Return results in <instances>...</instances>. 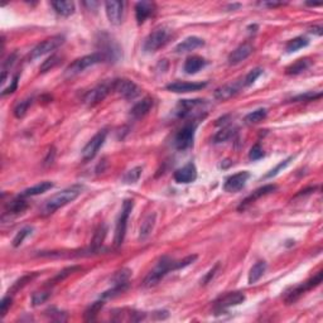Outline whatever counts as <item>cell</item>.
I'll use <instances>...</instances> for the list:
<instances>
[{
  "label": "cell",
  "mask_w": 323,
  "mask_h": 323,
  "mask_svg": "<svg viewBox=\"0 0 323 323\" xmlns=\"http://www.w3.org/2000/svg\"><path fill=\"white\" fill-rule=\"evenodd\" d=\"M82 191L83 186L75 185L66 188L63 191L58 192V193L53 194L52 197H50V198L44 202L43 207H42V215H43V216H47V215L56 212L57 210H59L61 207H65L68 203L74 202L77 197L82 193Z\"/></svg>",
  "instance_id": "obj_1"
},
{
  "label": "cell",
  "mask_w": 323,
  "mask_h": 323,
  "mask_svg": "<svg viewBox=\"0 0 323 323\" xmlns=\"http://www.w3.org/2000/svg\"><path fill=\"white\" fill-rule=\"evenodd\" d=\"M176 263L177 260H173V259L168 258V256H163V258L157 263L153 270H150L149 274L147 275V278H145L144 280V287H147V288L154 287V285L158 284L169 271L177 270Z\"/></svg>",
  "instance_id": "obj_2"
},
{
  "label": "cell",
  "mask_w": 323,
  "mask_h": 323,
  "mask_svg": "<svg viewBox=\"0 0 323 323\" xmlns=\"http://www.w3.org/2000/svg\"><path fill=\"white\" fill-rule=\"evenodd\" d=\"M105 61V57L103 56V53L100 52H95L91 54H87V56H83L81 58L76 59L68 66L65 70V76L66 77H74L76 75L81 74L82 71H85L86 68L91 67V66L96 65V63H100V62Z\"/></svg>",
  "instance_id": "obj_3"
},
{
  "label": "cell",
  "mask_w": 323,
  "mask_h": 323,
  "mask_svg": "<svg viewBox=\"0 0 323 323\" xmlns=\"http://www.w3.org/2000/svg\"><path fill=\"white\" fill-rule=\"evenodd\" d=\"M134 203L132 200H125L123 203V209H121L120 215H119L118 222H116V227H115V238L114 244L115 246H120L124 242L125 239V234H127V225L129 216L133 211Z\"/></svg>",
  "instance_id": "obj_4"
},
{
  "label": "cell",
  "mask_w": 323,
  "mask_h": 323,
  "mask_svg": "<svg viewBox=\"0 0 323 323\" xmlns=\"http://www.w3.org/2000/svg\"><path fill=\"white\" fill-rule=\"evenodd\" d=\"M168 39H169V29L165 27H159L145 38L143 50L148 53L156 52L167 43Z\"/></svg>",
  "instance_id": "obj_5"
},
{
  "label": "cell",
  "mask_w": 323,
  "mask_h": 323,
  "mask_svg": "<svg viewBox=\"0 0 323 323\" xmlns=\"http://www.w3.org/2000/svg\"><path fill=\"white\" fill-rule=\"evenodd\" d=\"M63 43H65V37H63V35L57 34L53 35V37H50V38L44 39L43 42L38 43L33 48L29 54V58L32 59V61L35 58H39V57L57 50V48H58L59 46H62Z\"/></svg>",
  "instance_id": "obj_6"
},
{
  "label": "cell",
  "mask_w": 323,
  "mask_h": 323,
  "mask_svg": "<svg viewBox=\"0 0 323 323\" xmlns=\"http://www.w3.org/2000/svg\"><path fill=\"white\" fill-rule=\"evenodd\" d=\"M112 91H115L118 95H120L123 99L127 100H133L140 94V88L135 82H133L132 80L119 79L112 80Z\"/></svg>",
  "instance_id": "obj_7"
},
{
  "label": "cell",
  "mask_w": 323,
  "mask_h": 323,
  "mask_svg": "<svg viewBox=\"0 0 323 323\" xmlns=\"http://www.w3.org/2000/svg\"><path fill=\"white\" fill-rule=\"evenodd\" d=\"M112 91V81H105L103 83H99L96 87L87 92L83 97V103L87 106H95L105 99L110 92Z\"/></svg>",
  "instance_id": "obj_8"
},
{
  "label": "cell",
  "mask_w": 323,
  "mask_h": 323,
  "mask_svg": "<svg viewBox=\"0 0 323 323\" xmlns=\"http://www.w3.org/2000/svg\"><path fill=\"white\" fill-rule=\"evenodd\" d=\"M196 124H188L179 130L174 136V147L178 150H186L193 145Z\"/></svg>",
  "instance_id": "obj_9"
},
{
  "label": "cell",
  "mask_w": 323,
  "mask_h": 323,
  "mask_svg": "<svg viewBox=\"0 0 323 323\" xmlns=\"http://www.w3.org/2000/svg\"><path fill=\"white\" fill-rule=\"evenodd\" d=\"M106 136H108V132L106 130H100V132L95 134L87 144L85 145V148L82 149V159L85 162L91 161L96 157V154L99 153L100 148L103 147L104 143L106 140Z\"/></svg>",
  "instance_id": "obj_10"
},
{
  "label": "cell",
  "mask_w": 323,
  "mask_h": 323,
  "mask_svg": "<svg viewBox=\"0 0 323 323\" xmlns=\"http://www.w3.org/2000/svg\"><path fill=\"white\" fill-rule=\"evenodd\" d=\"M322 275H323L322 271H320V273L316 274L313 278H311L309 280H307L306 283H303V284L296 287V288H294L291 293L287 294V297H285V302L288 303V304H292V303H294L296 300L299 299V298L302 297L303 294L306 293L307 291H309V289H312V288H316V287L320 285L321 282H322Z\"/></svg>",
  "instance_id": "obj_11"
},
{
  "label": "cell",
  "mask_w": 323,
  "mask_h": 323,
  "mask_svg": "<svg viewBox=\"0 0 323 323\" xmlns=\"http://www.w3.org/2000/svg\"><path fill=\"white\" fill-rule=\"evenodd\" d=\"M250 178V173L247 170H242L236 174H232L223 183V189L226 192H238L245 187Z\"/></svg>",
  "instance_id": "obj_12"
},
{
  "label": "cell",
  "mask_w": 323,
  "mask_h": 323,
  "mask_svg": "<svg viewBox=\"0 0 323 323\" xmlns=\"http://www.w3.org/2000/svg\"><path fill=\"white\" fill-rule=\"evenodd\" d=\"M245 300V294L241 293V292H230V293L223 294L216 300V307L218 309H227L231 308V307H235L241 304V303Z\"/></svg>",
  "instance_id": "obj_13"
},
{
  "label": "cell",
  "mask_w": 323,
  "mask_h": 323,
  "mask_svg": "<svg viewBox=\"0 0 323 323\" xmlns=\"http://www.w3.org/2000/svg\"><path fill=\"white\" fill-rule=\"evenodd\" d=\"M105 10L108 19L112 26H119L123 21L124 3L123 1H106Z\"/></svg>",
  "instance_id": "obj_14"
},
{
  "label": "cell",
  "mask_w": 323,
  "mask_h": 323,
  "mask_svg": "<svg viewBox=\"0 0 323 323\" xmlns=\"http://www.w3.org/2000/svg\"><path fill=\"white\" fill-rule=\"evenodd\" d=\"M197 178V168L193 163H188V164L183 165L182 168H179L174 172V181L177 183H182V185H187V183L194 182Z\"/></svg>",
  "instance_id": "obj_15"
},
{
  "label": "cell",
  "mask_w": 323,
  "mask_h": 323,
  "mask_svg": "<svg viewBox=\"0 0 323 323\" xmlns=\"http://www.w3.org/2000/svg\"><path fill=\"white\" fill-rule=\"evenodd\" d=\"M203 104H205V100H201V99H196V100H181L176 108L177 116L181 119L191 116L194 112V110L198 109Z\"/></svg>",
  "instance_id": "obj_16"
},
{
  "label": "cell",
  "mask_w": 323,
  "mask_h": 323,
  "mask_svg": "<svg viewBox=\"0 0 323 323\" xmlns=\"http://www.w3.org/2000/svg\"><path fill=\"white\" fill-rule=\"evenodd\" d=\"M207 86V82H173L167 86V90L176 94H186V92L200 91Z\"/></svg>",
  "instance_id": "obj_17"
},
{
  "label": "cell",
  "mask_w": 323,
  "mask_h": 323,
  "mask_svg": "<svg viewBox=\"0 0 323 323\" xmlns=\"http://www.w3.org/2000/svg\"><path fill=\"white\" fill-rule=\"evenodd\" d=\"M276 186L275 185H267V186H263V187L258 188L256 191H254L253 193L250 194L249 197H246L242 202H241V205L239 206V211H241V210H245L249 205H251L253 202H255L256 200H259L260 197H264L267 196V194H270L273 193V192L276 191Z\"/></svg>",
  "instance_id": "obj_18"
},
{
  "label": "cell",
  "mask_w": 323,
  "mask_h": 323,
  "mask_svg": "<svg viewBox=\"0 0 323 323\" xmlns=\"http://www.w3.org/2000/svg\"><path fill=\"white\" fill-rule=\"evenodd\" d=\"M254 52L253 44L244 43L239 46L235 51H232L229 56V63L230 65H239L240 62L245 61L249 56H251V53Z\"/></svg>",
  "instance_id": "obj_19"
},
{
  "label": "cell",
  "mask_w": 323,
  "mask_h": 323,
  "mask_svg": "<svg viewBox=\"0 0 323 323\" xmlns=\"http://www.w3.org/2000/svg\"><path fill=\"white\" fill-rule=\"evenodd\" d=\"M205 46V41L200 37H196V35H191V37H187L186 39H183L181 43L177 44L176 52L177 53H187L191 52V51L197 50V48H201Z\"/></svg>",
  "instance_id": "obj_20"
},
{
  "label": "cell",
  "mask_w": 323,
  "mask_h": 323,
  "mask_svg": "<svg viewBox=\"0 0 323 323\" xmlns=\"http://www.w3.org/2000/svg\"><path fill=\"white\" fill-rule=\"evenodd\" d=\"M153 108V99L149 96L144 97L143 100L136 103L130 110V115L133 119H141L144 118L145 115L150 111V109Z\"/></svg>",
  "instance_id": "obj_21"
},
{
  "label": "cell",
  "mask_w": 323,
  "mask_h": 323,
  "mask_svg": "<svg viewBox=\"0 0 323 323\" xmlns=\"http://www.w3.org/2000/svg\"><path fill=\"white\" fill-rule=\"evenodd\" d=\"M154 5L150 1H140L135 5V18L138 24H143L154 13Z\"/></svg>",
  "instance_id": "obj_22"
},
{
  "label": "cell",
  "mask_w": 323,
  "mask_h": 323,
  "mask_svg": "<svg viewBox=\"0 0 323 323\" xmlns=\"http://www.w3.org/2000/svg\"><path fill=\"white\" fill-rule=\"evenodd\" d=\"M206 65H207V61H206L203 57L191 56L186 59L183 70H185V72L187 75H194L197 74L198 71L202 70Z\"/></svg>",
  "instance_id": "obj_23"
},
{
  "label": "cell",
  "mask_w": 323,
  "mask_h": 323,
  "mask_svg": "<svg viewBox=\"0 0 323 323\" xmlns=\"http://www.w3.org/2000/svg\"><path fill=\"white\" fill-rule=\"evenodd\" d=\"M112 320L114 321H132V322H138V321L144 320L145 313L135 311H127V309H116L114 311Z\"/></svg>",
  "instance_id": "obj_24"
},
{
  "label": "cell",
  "mask_w": 323,
  "mask_h": 323,
  "mask_svg": "<svg viewBox=\"0 0 323 323\" xmlns=\"http://www.w3.org/2000/svg\"><path fill=\"white\" fill-rule=\"evenodd\" d=\"M240 91V87L236 83H229V85H225L222 87H218L216 91H215V99H217L218 101H225L229 100L231 97L235 96L238 92Z\"/></svg>",
  "instance_id": "obj_25"
},
{
  "label": "cell",
  "mask_w": 323,
  "mask_h": 323,
  "mask_svg": "<svg viewBox=\"0 0 323 323\" xmlns=\"http://www.w3.org/2000/svg\"><path fill=\"white\" fill-rule=\"evenodd\" d=\"M157 221V215L154 214H149L147 217L143 220L141 222L140 230H139V240H145V239L149 238V235L152 234L154 229V225H156Z\"/></svg>",
  "instance_id": "obj_26"
},
{
  "label": "cell",
  "mask_w": 323,
  "mask_h": 323,
  "mask_svg": "<svg viewBox=\"0 0 323 323\" xmlns=\"http://www.w3.org/2000/svg\"><path fill=\"white\" fill-rule=\"evenodd\" d=\"M51 188H53V183L46 181V182H41V183H38V185L32 186V187L24 189V191L21 193V197L26 198V197L38 196V194H42V193H44V192H47L48 189H51Z\"/></svg>",
  "instance_id": "obj_27"
},
{
  "label": "cell",
  "mask_w": 323,
  "mask_h": 323,
  "mask_svg": "<svg viewBox=\"0 0 323 323\" xmlns=\"http://www.w3.org/2000/svg\"><path fill=\"white\" fill-rule=\"evenodd\" d=\"M265 270H267V263L265 262H258L253 265V268L250 269L249 276H247V282L249 284H255L256 282L260 280L263 275H264Z\"/></svg>",
  "instance_id": "obj_28"
},
{
  "label": "cell",
  "mask_w": 323,
  "mask_h": 323,
  "mask_svg": "<svg viewBox=\"0 0 323 323\" xmlns=\"http://www.w3.org/2000/svg\"><path fill=\"white\" fill-rule=\"evenodd\" d=\"M51 5L53 6L54 12L62 17H70L75 13V4L72 1H52Z\"/></svg>",
  "instance_id": "obj_29"
},
{
  "label": "cell",
  "mask_w": 323,
  "mask_h": 323,
  "mask_svg": "<svg viewBox=\"0 0 323 323\" xmlns=\"http://www.w3.org/2000/svg\"><path fill=\"white\" fill-rule=\"evenodd\" d=\"M27 207H28V205H27L26 201L23 200V197L19 196V198H17V200L12 201V202L9 203L8 207H6L5 214L9 215V216H18V215L23 214L27 210Z\"/></svg>",
  "instance_id": "obj_30"
},
{
  "label": "cell",
  "mask_w": 323,
  "mask_h": 323,
  "mask_svg": "<svg viewBox=\"0 0 323 323\" xmlns=\"http://www.w3.org/2000/svg\"><path fill=\"white\" fill-rule=\"evenodd\" d=\"M309 44L308 38L306 37H297V38H293L285 44V51L288 53L292 52H297V51L302 50V48L307 47Z\"/></svg>",
  "instance_id": "obj_31"
},
{
  "label": "cell",
  "mask_w": 323,
  "mask_h": 323,
  "mask_svg": "<svg viewBox=\"0 0 323 323\" xmlns=\"http://www.w3.org/2000/svg\"><path fill=\"white\" fill-rule=\"evenodd\" d=\"M309 65H311V62H309L308 59L300 58L294 62L293 65L287 67L285 72H287V75H299L302 74V72H304V71L309 67Z\"/></svg>",
  "instance_id": "obj_32"
},
{
  "label": "cell",
  "mask_w": 323,
  "mask_h": 323,
  "mask_svg": "<svg viewBox=\"0 0 323 323\" xmlns=\"http://www.w3.org/2000/svg\"><path fill=\"white\" fill-rule=\"evenodd\" d=\"M105 300L101 299L97 300V302H94L91 304V306L88 307L87 309L85 311V321H94L96 320L97 315H99V312L101 311V308L104 307V304H105Z\"/></svg>",
  "instance_id": "obj_33"
},
{
  "label": "cell",
  "mask_w": 323,
  "mask_h": 323,
  "mask_svg": "<svg viewBox=\"0 0 323 323\" xmlns=\"http://www.w3.org/2000/svg\"><path fill=\"white\" fill-rule=\"evenodd\" d=\"M267 115H268L267 109L262 108V109H258L255 110V111L247 114L246 116H245V121H246V124L254 125V124H258L260 123V121L264 120V119L267 118Z\"/></svg>",
  "instance_id": "obj_34"
},
{
  "label": "cell",
  "mask_w": 323,
  "mask_h": 323,
  "mask_svg": "<svg viewBox=\"0 0 323 323\" xmlns=\"http://www.w3.org/2000/svg\"><path fill=\"white\" fill-rule=\"evenodd\" d=\"M141 172H143V168L141 167H134L130 170H128L127 173L124 174L123 177V182L125 185H134L139 181L141 176Z\"/></svg>",
  "instance_id": "obj_35"
},
{
  "label": "cell",
  "mask_w": 323,
  "mask_h": 323,
  "mask_svg": "<svg viewBox=\"0 0 323 323\" xmlns=\"http://www.w3.org/2000/svg\"><path fill=\"white\" fill-rule=\"evenodd\" d=\"M130 275H132V270H130V269H121V270L116 271L111 278L112 285L128 284Z\"/></svg>",
  "instance_id": "obj_36"
},
{
  "label": "cell",
  "mask_w": 323,
  "mask_h": 323,
  "mask_svg": "<svg viewBox=\"0 0 323 323\" xmlns=\"http://www.w3.org/2000/svg\"><path fill=\"white\" fill-rule=\"evenodd\" d=\"M32 104H33V97H27V99L22 100L21 103H18L17 106L14 108L15 118H18V119L23 118L24 115L27 114V111H28V109H29Z\"/></svg>",
  "instance_id": "obj_37"
},
{
  "label": "cell",
  "mask_w": 323,
  "mask_h": 323,
  "mask_svg": "<svg viewBox=\"0 0 323 323\" xmlns=\"http://www.w3.org/2000/svg\"><path fill=\"white\" fill-rule=\"evenodd\" d=\"M59 63H61V57H59L58 54H52V56L48 57L46 61H43V63H42L41 67H39V71H41L42 74H46L48 71L56 68Z\"/></svg>",
  "instance_id": "obj_38"
},
{
  "label": "cell",
  "mask_w": 323,
  "mask_h": 323,
  "mask_svg": "<svg viewBox=\"0 0 323 323\" xmlns=\"http://www.w3.org/2000/svg\"><path fill=\"white\" fill-rule=\"evenodd\" d=\"M235 128L232 127H226L221 129L220 132L216 133V135L214 136V141L215 143H223V141L229 140L230 138L235 135Z\"/></svg>",
  "instance_id": "obj_39"
},
{
  "label": "cell",
  "mask_w": 323,
  "mask_h": 323,
  "mask_svg": "<svg viewBox=\"0 0 323 323\" xmlns=\"http://www.w3.org/2000/svg\"><path fill=\"white\" fill-rule=\"evenodd\" d=\"M38 275V273H32V274H27V275L22 276L21 279H18L17 282L13 284V287L10 289H9V293L12 292V293H15V292H18L19 289H22L24 287V285H27L29 282H32L33 279H34L35 276Z\"/></svg>",
  "instance_id": "obj_40"
},
{
  "label": "cell",
  "mask_w": 323,
  "mask_h": 323,
  "mask_svg": "<svg viewBox=\"0 0 323 323\" xmlns=\"http://www.w3.org/2000/svg\"><path fill=\"white\" fill-rule=\"evenodd\" d=\"M32 231H33V227L27 226V227H24V229H22L19 232H17L15 238L13 239V246L14 247L21 246V245L24 242V240H26V239L28 238L30 234H32Z\"/></svg>",
  "instance_id": "obj_41"
},
{
  "label": "cell",
  "mask_w": 323,
  "mask_h": 323,
  "mask_svg": "<svg viewBox=\"0 0 323 323\" xmlns=\"http://www.w3.org/2000/svg\"><path fill=\"white\" fill-rule=\"evenodd\" d=\"M77 270H81V267H77V265H74V267H70V268H66V269H63L62 271H59L58 274H57L54 278L52 279V283L53 284H56V283H59L62 282V280H65L66 278H68V276L71 275V274H74L75 271Z\"/></svg>",
  "instance_id": "obj_42"
},
{
  "label": "cell",
  "mask_w": 323,
  "mask_h": 323,
  "mask_svg": "<svg viewBox=\"0 0 323 323\" xmlns=\"http://www.w3.org/2000/svg\"><path fill=\"white\" fill-rule=\"evenodd\" d=\"M51 297V292L43 291V292H35L32 296V306L33 307H38L43 303H46L48 300V298Z\"/></svg>",
  "instance_id": "obj_43"
},
{
  "label": "cell",
  "mask_w": 323,
  "mask_h": 323,
  "mask_svg": "<svg viewBox=\"0 0 323 323\" xmlns=\"http://www.w3.org/2000/svg\"><path fill=\"white\" fill-rule=\"evenodd\" d=\"M262 74H263V68H260V67H256V68H254V70H251L249 74L246 75V77L244 79L242 86H245V87H247V86H251L254 82H255L256 80L259 79V77L262 76Z\"/></svg>",
  "instance_id": "obj_44"
},
{
  "label": "cell",
  "mask_w": 323,
  "mask_h": 323,
  "mask_svg": "<svg viewBox=\"0 0 323 323\" xmlns=\"http://www.w3.org/2000/svg\"><path fill=\"white\" fill-rule=\"evenodd\" d=\"M321 96H322L321 92H318V94L307 92V94H304V95H298V96L293 97L292 101H294V103H298V101H315V100H317V99H320Z\"/></svg>",
  "instance_id": "obj_45"
},
{
  "label": "cell",
  "mask_w": 323,
  "mask_h": 323,
  "mask_svg": "<svg viewBox=\"0 0 323 323\" xmlns=\"http://www.w3.org/2000/svg\"><path fill=\"white\" fill-rule=\"evenodd\" d=\"M264 157V150L260 147V144H255L249 152V159L250 161H259Z\"/></svg>",
  "instance_id": "obj_46"
},
{
  "label": "cell",
  "mask_w": 323,
  "mask_h": 323,
  "mask_svg": "<svg viewBox=\"0 0 323 323\" xmlns=\"http://www.w3.org/2000/svg\"><path fill=\"white\" fill-rule=\"evenodd\" d=\"M292 157H289V158H287L285 159V161H283V162H280L279 164L276 165L275 168H274V169H271L270 172H269V173L267 174V178H271V177H274V176H276V174L279 173L280 170H283L284 169V168H287L289 165V163H291V161H292Z\"/></svg>",
  "instance_id": "obj_47"
},
{
  "label": "cell",
  "mask_w": 323,
  "mask_h": 323,
  "mask_svg": "<svg viewBox=\"0 0 323 323\" xmlns=\"http://www.w3.org/2000/svg\"><path fill=\"white\" fill-rule=\"evenodd\" d=\"M12 297L10 296H6L1 299V303H0V312H1V317H5V315L8 313V311L12 307Z\"/></svg>",
  "instance_id": "obj_48"
},
{
  "label": "cell",
  "mask_w": 323,
  "mask_h": 323,
  "mask_svg": "<svg viewBox=\"0 0 323 323\" xmlns=\"http://www.w3.org/2000/svg\"><path fill=\"white\" fill-rule=\"evenodd\" d=\"M18 80H19V75H15V76L13 77V80H12V83H10L8 87L4 88L3 91H1V96H6V95H9V94H13V92L17 90Z\"/></svg>",
  "instance_id": "obj_49"
},
{
  "label": "cell",
  "mask_w": 323,
  "mask_h": 323,
  "mask_svg": "<svg viewBox=\"0 0 323 323\" xmlns=\"http://www.w3.org/2000/svg\"><path fill=\"white\" fill-rule=\"evenodd\" d=\"M218 268H220V264H216V265H215V267L212 268L211 270H210L209 273H207L205 276H203V279L201 280V284H202V285L209 284V283L212 280V278H214V276L216 275V271L218 270Z\"/></svg>",
  "instance_id": "obj_50"
},
{
  "label": "cell",
  "mask_w": 323,
  "mask_h": 323,
  "mask_svg": "<svg viewBox=\"0 0 323 323\" xmlns=\"http://www.w3.org/2000/svg\"><path fill=\"white\" fill-rule=\"evenodd\" d=\"M48 316H50L51 320L54 321H66V317H62L65 313H62L61 311H57L56 308H50L48 311H46Z\"/></svg>",
  "instance_id": "obj_51"
},
{
  "label": "cell",
  "mask_w": 323,
  "mask_h": 323,
  "mask_svg": "<svg viewBox=\"0 0 323 323\" xmlns=\"http://www.w3.org/2000/svg\"><path fill=\"white\" fill-rule=\"evenodd\" d=\"M322 30H323L322 26H315V27H312L309 32L315 33V34H317V35H322Z\"/></svg>",
  "instance_id": "obj_52"
},
{
  "label": "cell",
  "mask_w": 323,
  "mask_h": 323,
  "mask_svg": "<svg viewBox=\"0 0 323 323\" xmlns=\"http://www.w3.org/2000/svg\"><path fill=\"white\" fill-rule=\"evenodd\" d=\"M265 5L269 6V8H275V6L283 5V3H265Z\"/></svg>",
  "instance_id": "obj_53"
}]
</instances>
